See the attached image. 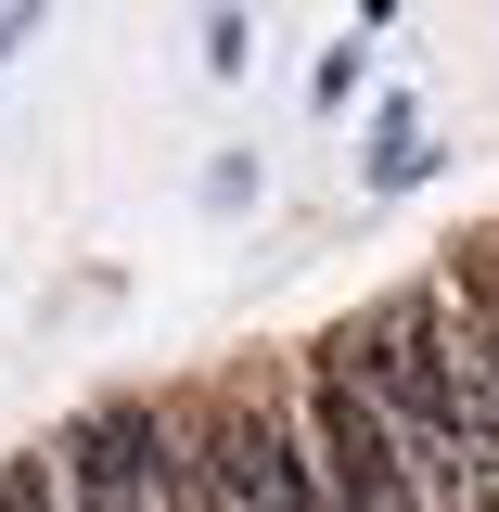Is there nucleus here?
<instances>
[{
    "mask_svg": "<svg viewBox=\"0 0 499 512\" xmlns=\"http://www.w3.org/2000/svg\"><path fill=\"white\" fill-rule=\"evenodd\" d=\"M320 359L372 384V410L410 448V500L423 512H499V423L474 397V359H461V308L436 282H397L372 308H346L320 333Z\"/></svg>",
    "mask_w": 499,
    "mask_h": 512,
    "instance_id": "f257e3e1",
    "label": "nucleus"
},
{
    "mask_svg": "<svg viewBox=\"0 0 499 512\" xmlns=\"http://www.w3.org/2000/svg\"><path fill=\"white\" fill-rule=\"evenodd\" d=\"M205 474L231 512H333V474H320V436H308V384H231L205 423Z\"/></svg>",
    "mask_w": 499,
    "mask_h": 512,
    "instance_id": "f03ea898",
    "label": "nucleus"
},
{
    "mask_svg": "<svg viewBox=\"0 0 499 512\" xmlns=\"http://www.w3.org/2000/svg\"><path fill=\"white\" fill-rule=\"evenodd\" d=\"M64 500L77 512H167V474H180V423L154 410V397H103V410H77L52 448Z\"/></svg>",
    "mask_w": 499,
    "mask_h": 512,
    "instance_id": "7ed1b4c3",
    "label": "nucleus"
},
{
    "mask_svg": "<svg viewBox=\"0 0 499 512\" xmlns=\"http://www.w3.org/2000/svg\"><path fill=\"white\" fill-rule=\"evenodd\" d=\"M308 436H320V474H333V512H423L410 500V448L397 423L372 410V384L308 359Z\"/></svg>",
    "mask_w": 499,
    "mask_h": 512,
    "instance_id": "20e7f679",
    "label": "nucleus"
},
{
    "mask_svg": "<svg viewBox=\"0 0 499 512\" xmlns=\"http://www.w3.org/2000/svg\"><path fill=\"white\" fill-rule=\"evenodd\" d=\"M448 308H461V359H474V397H487L499 423V218L474 231V244L448 256Z\"/></svg>",
    "mask_w": 499,
    "mask_h": 512,
    "instance_id": "39448f33",
    "label": "nucleus"
},
{
    "mask_svg": "<svg viewBox=\"0 0 499 512\" xmlns=\"http://www.w3.org/2000/svg\"><path fill=\"white\" fill-rule=\"evenodd\" d=\"M372 180H384V192L423 180V116H410V103H384V116H372Z\"/></svg>",
    "mask_w": 499,
    "mask_h": 512,
    "instance_id": "423d86ee",
    "label": "nucleus"
},
{
    "mask_svg": "<svg viewBox=\"0 0 499 512\" xmlns=\"http://www.w3.org/2000/svg\"><path fill=\"white\" fill-rule=\"evenodd\" d=\"M0 512H77L64 474H52V448H39V461H0Z\"/></svg>",
    "mask_w": 499,
    "mask_h": 512,
    "instance_id": "0eeeda50",
    "label": "nucleus"
},
{
    "mask_svg": "<svg viewBox=\"0 0 499 512\" xmlns=\"http://www.w3.org/2000/svg\"><path fill=\"white\" fill-rule=\"evenodd\" d=\"M308 103L333 116V103H359V52H320V77H308Z\"/></svg>",
    "mask_w": 499,
    "mask_h": 512,
    "instance_id": "6e6552de",
    "label": "nucleus"
},
{
    "mask_svg": "<svg viewBox=\"0 0 499 512\" xmlns=\"http://www.w3.org/2000/svg\"><path fill=\"white\" fill-rule=\"evenodd\" d=\"M13 39H26V13H0V64H13Z\"/></svg>",
    "mask_w": 499,
    "mask_h": 512,
    "instance_id": "1a4fd4ad",
    "label": "nucleus"
}]
</instances>
